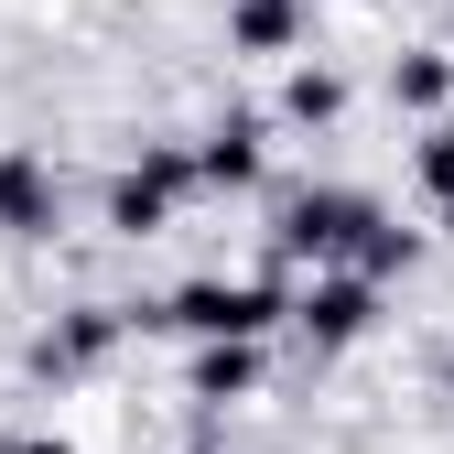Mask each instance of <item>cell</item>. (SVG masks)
<instances>
[{
	"mask_svg": "<svg viewBox=\"0 0 454 454\" xmlns=\"http://www.w3.org/2000/svg\"><path fill=\"white\" fill-rule=\"evenodd\" d=\"M174 325H195V335H260V325H270V293H227V281H195V293L174 303Z\"/></svg>",
	"mask_w": 454,
	"mask_h": 454,
	"instance_id": "1",
	"label": "cell"
},
{
	"mask_svg": "<svg viewBox=\"0 0 454 454\" xmlns=\"http://www.w3.org/2000/svg\"><path fill=\"white\" fill-rule=\"evenodd\" d=\"M357 227H379V216H368L357 195H303L293 216H281V249H347Z\"/></svg>",
	"mask_w": 454,
	"mask_h": 454,
	"instance_id": "2",
	"label": "cell"
},
{
	"mask_svg": "<svg viewBox=\"0 0 454 454\" xmlns=\"http://www.w3.org/2000/svg\"><path fill=\"white\" fill-rule=\"evenodd\" d=\"M174 184H184V162L162 152V162H141V174H120V195H108V216H120L130 239H141V227H162V195H174Z\"/></svg>",
	"mask_w": 454,
	"mask_h": 454,
	"instance_id": "3",
	"label": "cell"
},
{
	"mask_svg": "<svg viewBox=\"0 0 454 454\" xmlns=\"http://www.w3.org/2000/svg\"><path fill=\"white\" fill-rule=\"evenodd\" d=\"M206 174H216V184H249V174H260V120H227V130L206 141Z\"/></svg>",
	"mask_w": 454,
	"mask_h": 454,
	"instance_id": "4",
	"label": "cell"
},
{
	"mask_svg": "<svg viewBox=\"0 0 454 454\" xmlns=\"http://www.w3.org/2000/svg\"><path fill=\"white\" fill-rule=\"evenodd\" d=\"M303 325H314V335H357V325H368V281H325V293L303 303Z\"/></svg>",
	"mask_w": 454,
	"mask_h": 454,
	"instance_id": "5",
	"label": "cell"
},
{
	"mask_svg": "<svg viewBox=\"0 0 454 454\" xmlns=\"http://www.w3.org/2000/svg\"><path fill=\"white\" fill-rule=\"evenodd\" d=\"M0 216H12V227H43V174H33V162H0Z\"/></svg>",
	"mask_w": 454,
	"mask_h": 454,
	"instance_id": "6",
	"label": "cell"
},
{
	"mask_svg": "<svg viewBox=\"0 0 454 454\" xmlns=\"http://www.w3.org/2000/svg\"><path fill=\"white\" fill-rule=\"evenodd\" d=\"M239 33L249 43H281V33H293V0H239Z\"/></svg>",
	"mask_w": 454,
	"mask_h": 454,
	"instance_id": "7",
	"label": "cell"
},
{
	"mask_svg": "<svg viewBox=\"0 0 454 454\" xmlns=\"http://www.w3.org/2000/svg\"><path fill=\"white\" fill-rule=\"evenodd\" d=\"M401 98L422 108V98H443V66H433V54H411V66H401Z\"/></svg>",
	"mask_w": 454,
	"mask_h": 454,
	"instance_id": "8",
	"label": "cell"
},
{
	"mask_svg": "<svg viewBox=\"0 0 454 454\" xmlns=\"http://www.w3.org/2000/svg\"><path fill=\"white\" fill-rule=\"evenodd\" d=\"M422 174H433V184L454 195V130H433V141H422Z\"/></svg>",
	"mask_w": 454,
	"mask_h": 454,
	"instance_id": "9",
	"label": "cell"
},
{
	"mask_svg": "<svg viewBox=\"0 0 454 454\" xmlns=\"http://www.w3.org/2000/svg\"><path fill=\"white\" fill-rule=\"evenodd\" d=\"M22 454H66V443H22Z\"/></svg>",
	"mask_w": 454,
	"mask_h": 454,
	"instance_id": "10",
	"label": "cell"
}]
</instances>
